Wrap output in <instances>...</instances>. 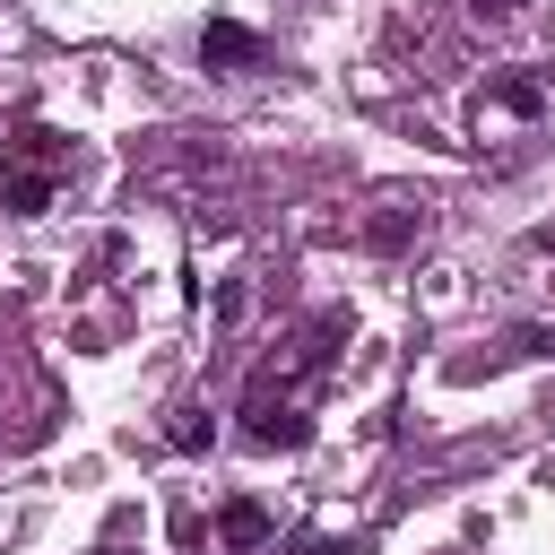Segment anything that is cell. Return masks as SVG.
I'll return each instance as SVG.
<instances>
[{
  "mask_svg": "<svg viewBox=\"0 0 555 555\" xmlns=\"http://www.w3.org/2000/svg\"><path fill=\"white\" fill-rule=\"evenodd\" d=\"M199 52H208V61H225V69H251V61H260V35H251V26L208 17V26H199Z\"/></svg>",
  "mask_w": 555,
  "mask_h": 555,
  "instance_id": "1",
  "label": "cell"
},
{
  "mask_svg": "<svg viewBox=\"0 0 555 555\" xmlns=\"http://www.w3.org/2000/svg\"><path fill=\"white\" fill-rule=\"evenodd\" d=\"M9 208L17 217H43L52 208V173H9Z\"/></svg>",
  "mask_w": 555,
  "mask_h": 555,
  "instance_id": "2",
  "label": "cell"
},
{
  "mask_svg": "<svg viewBox=\"0 0 555 555\" xmlns=\"http://www.w3.org/2000/svg\"><path fill=\"white\" fill-rule=\"evenodd\" d=\"M225 538H234V546H260V538H269V512H260V503H225Z\"/></svg>",
  "mask_w": 555,
  "mask_h": 555,
  "instance_id": "3",
  "label": "cell"
},
{
  "mask_svg": "<svg viewBox=\"0 0 555 555\" xmlns=\"http://www.w3.org/2000/svg\"><path fill=\"white\" fill-rule=\"evenodd\" d=\"M165 434H173L182 451H199V442H208V425H199V408H173V425H165Z\"/></svg>",
  "mask_w": 555,
  "mask_h": 555,
  "instance_id": "4",
  "label": "cell"
},
{
  "mask_svg": "<svg viewBox=\"0 0 555 555\" xmlns=\"http://www.w3.org/2000/svg\"><path fill=\"white\" fill-rule=\"evenodd\" d=\"M538 347H555V330H546V338H538Z\"/></svg>",
  "mask_w": 555,
  "mask_h": 555,
  "instance_id": "5",
  "label": "cell"
}]
</instances>
